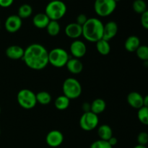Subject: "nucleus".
I'll return each mask as SVG.
<instances>
[{"mask_svg": "<svg viewBox=\"0 0 148 148\" xmlns=\"http://www.w3.org/2000/svg\"><path fill=\"white\" fill-rule=\"evenodd\" d=\"M23 61L33 70H42L49 64V51L41 44L33 43L25 49Z\"/></svg>", "mask_w": 148, "mask_h": 148, "instance_id": "f257e3e1", "label": "nucleus"}, {"mask_svg": "<svg viewBox=\"0 0 148 148\" xmlns=\"http://www.w3.org/2000/svg\"><path fill=\"white\" fill-rule=\"evenodd\" d=\"M103 23L96 17L88 18L82 25V35L84 38L91 43H96L103 38Z\"/></svg>", "mask_w": 148, "mask_h": 148, "instance_id": "f03ea898", "label": "nucleus"}, {"mask_svg": "<svg viewBox=\"0 0 148 148\" xmlns=\"http://www.w3.org/2000/svg\"><path fill=\"white\" fill-rule=\"evenodd\" d=\"M66 4L61 0L51 1L45 8V14L49 17L50 20L58 21L66 14Z\"/></svg>", "mask_w": 148, "mask_h": 148, "instance_id": "7ed1b4c3", "label": "nucleus"}, {"mask_svg": "<svg viewBox=\"0 0 148 148\" xmlns=\"http://www.w3.org/2000/svg\"><path fill=\"white\" fill-rule=\"evenodd\" d=\"M62 90L64 95L69 100L77 99L82 94V86L79 81L74 77L66 78L63 82Z\"/></svg>", "mask_w": 148, "mask_h": 148, "instance_id": "20e7f679", "label": "nucleus"}, {"mask_svg": "<svg viewBox=\"0 0 148 148\" xmlns=\"http://www.w3.org/2000/svg\"><path fill=\"white\" fill-rule=\"evenodd\" d=\"M69 56L67 51L62 48H55L49 52V64L57 68L66 66Z\"/></svg>", "mask_w": 148, "mask_h": 148, "instance_id": "39448f33", "label": "nucleus"}, {"mask_svg": "<svg viewBox=\"0 0 148 148\" xmlns=\"http://www.w3.org/2000/svg\"><path fill=\"white\" fill-rule=\"evenodd\" d=\"M17 101L20 107L24 109H32L37 104L36 94L29 89H22L18 92Z\"/></svg>", "mask_w": 148, "mask_h": 148, "instance_id": "423d86ee", "label": "nucleus"}, {"mask_svg": "<svg viewBox=\"0 0 148 148\" xmlns=\"http://www.w3.org/2000/svg\"><path fill=\"white\" fill-rule=\"evenodd\" d=\"M116 4L117 2L114 0H95L94 2V10L100 17H108L115 11Z\"/></svg>", "mask_w": 148, "mask_h": 148, "instance_id": "0eeeda50", "label": "nucleus"}, {"mask_svg": "<svg viewBox=\"0 0 148 148\" xmlns=\"http://www.w3.org/2000/svg\"><path fill=\"white\" fill-rule=\"evenodd\" d=\"M98 124L99 118L98 115L91 111L83 113L79 119V126L81 129L87 132L95 130L98 126Z\"/></svg>", "mask_w": 148, "mask_h": 148, "instance_id": "6e6552de", "label": "nucleus"}, {"mask_svg": "<svg viewBox=\"0 0 148 148\" xmlns=\"http://www.w3.org/2000/svg\"><path fill=\"white\" fill-rule=\"evenodd\" d=\"M23 25V20L16 14H12L10 15L5 20L4 23V27L6 30L9 33H16L21 28Z\"/></svg>", "mask_w": 148, "mask_h": 148, "instance_id": "1a4fd4ad", "label": "nucleus"}, {"mask_svg": "<svg viewBox=\"0 0 148 148\" xmlns=\"http://www.w3.org/2000/svg\"><path fill=\"white\" fill-rule=\"evenodd\" d=\"M64 142V135L59 130H51L46 137V143L49 147H58Z\"/></svg>", "mask_w": 148, "mask_h": 148, "instance_id": "9d476101", "label": "nucleus"}, {"mask_svg": "<svg viewBox=\"0 0 148 148\" xmlns=\"http://www.w3.org/2000/svg\"><path fill=\"white\" fill-rule=\"evenodd\" d=\"M70 53L74 58L80 59L83 57L87 52V47L85 43L80 40H74L69 47Z\"/></svg>", "mask_w": 148, "mask_h": 148, "instance_id": "9b49d317", "label": "nucleus"}, {"mask_svg": "<svg viewBox=\"0 0 148 148\" xmlns=\"http://www.w3.org/2000/svg\"><path fill=\"white\" fill-rule=\"evenodd\" d=\"M64 33L69 38L77 40L82 35V26L77 23H71L65 27Z\"/></svg>", "mask_w": 148, "mask_h": 148, "instance_id": "f8f14e48", "label": "nucleus"}, {"mask_svg": "<svg viewBox=\"0 0 148 148\" xmlns=\"http://www.w3.org/2000/svg\"><path fill=\"white\" fill-rule=\"evenodd\" d=\"M118 25L114 21H109L103 25V39L109 41L116 36L118 33Z\"/></svg>", "mask_w": 148, "mask_h": 148, "instance_id": "ddd939ff", "label": "nucleus"}, {"mask_svg": "<svg viewBox=\"0 0 148 148\" xmlns=\"http://www.w3.org/2000/svg\"><path fill=\"white\" fill-rule=\"evenodd\" d=\"M127 102L132 108L140 109L143 106V96L138 92L133 91L127 95Z\"/></svg>", "mask_w": 148, "mask_h": 148, "instance_id": "4468645a", "label": "nucleus"}, {"mask_svg": "<svg viewBox=\"0 0 148 148\" xmlns=\"http://www.w3.org/2000/svg\"><path fill=\"white\" fill-rule=\"evenodd\" d=\"M25 49L17 45H12L9 46L6 50V56L12 60H18L23 59Z\"/></svg>", "mask_w": 148, "mask_h": 148, "instance_id": "2eb2a0df", "label": "nucleus"}, {"mask_svg": "<svg viewBox=\"0 0 148 148\" xmlns=\"http://www.w3.org/2000/svg\"><path fill=\"white\" fill-rule=\"evenodd\" d=\"M66 66L67 70L73 75L81 73L83 69V64L82 62L79 59H76V58H72V59L69 58Z\"/></svg>", "mask_w": 148, "mask_h": 148, "instance_id": "dca6fc26", "label": "nucleus"}, {"mask_svg": "<svg viewBox=\"0 0 148 148\" xmlns=\"http://www.w3.org/2000/svg\"><path fill=\"white\" fill-rule=\"evenodd\" d=\"M49 22H50V19L45 14V12L38 13L35 14L33 18V25L38 29L46 28Z\"/></svg>", "mask_w": 148, "mask_h": 148, "instance_id": "f3484780", "label": "nucleus"}, {"mask_svg": "<svg viewBox=\"0 0 148 148\" xmlns=\"http://www.w3.org/2000/svg\"><path fill=\"white\" fill-rule=\"evenodd\" d=\"M140 46V40L136 36H131L128 37L124 43V48L129 52H135Z\"/></svg>", "mask_w": 148, "mask_h": 148, "instance_id": "a211bd4d", "label": "nucleus"}, {"mask_svg": "<svg viewBox=\"0 0 148 148\" xmlns=\"http://www.w3.org/2000/svg\"><path fill=\"white\" fill-rule=\"evenodd\" d=\"M106 108V103L102 98H96L90 104V111L96 115L103 112Z\"/></svg>", "mask_w": 148, "mask_h": 148, "instance_id": "6ab92c4d", "label": "nucleus"}, {"mask_svg": "<svg viewBox=\"0 0 148 148\" xmlns=\"http://www.w3.org/2000/svg\"><path fill=\"white\" fill-rule=\"evenodd\" d=\"M98 135L100 137V140L108 141L111 137H113L112 129L107 124L101 125L98 129Z\"/></svg>", "mask_w": 148, "mask_h": 148, "instance_id": "aec40b11", "label": "nucleus"}, {"mask_svg": "<svg viewBox=\"0 0 148 148\" xmlns=\"http://www.w3.org/2000/svg\"><path fill=\"white\" fill-rule=\"evenodd\" d=\"M69 104H70V100L64 95H59L56 98L54 102L55 107L59 111H64L67 109L68 107L69 106Z\"/></svg>", "mask_w": 148, "mask_h": 148, "instance_id": "412c9836", "label": "nucleus"}, {"mask_svg": "<svg viewBox=\"0 0 148 148\" xmlns=\"http://www.w3.org/2000/svg\"><path fill=\"white\" fill-rule=\"evenodd\" d=\"M95 43H96L97 51L100 54L103 56H106L111 52V46H110L109 41H107L102 38Z\"/></svg>", "mask_w": 148, "mask_h": 148, "instance_id": "4be33fe9", "label": "nucleus"}, {"mask_svg": "<svg viewBox=\"0 0 148 148\" xmlns=\"http://www.w3.org/2000/svg\"><path fill=\"white\" fill-rule=\"evenodd\" d=\"M46 30L49 36H53V37L58 36L61 30V26L59 22L55 21V20H50L46 27Z\"/></svg>", "mask_w": 148, "mask_h": 148, "instance_id": "5701e85b", "label": "nucleus"}, {"mask_svg": "<svg viewBox=\"0 0 148 148\" xmlns=\"http://www.w3.org/2000/svg\"><path fill=\"white\" fill-rule=\"evenodd\" d=\"M33 14V8L28 4H23L19 7L17 15L23 20V19L28 18Z\"/></svg>", "mask_w": 148, "mask_h": 148, "instance_id": "b1692460", "label": "nucleus"}, {"mask_svg": "<svg viewBox=\"0 0 148 148\" xmlns=\"http://www.w3.org/2000/svg\"><path fill=\"white\" fill-rule=\"evenodd\" d=\"M36 100L37 103H40V105H49L51 101V95L46 91H40L36 94Z\"/></svg>", "mask_w": 148, "mask_h": 148, "instance_id": "393cba45", "label": "nucleus"}, {"mask_svg": "<svg viewBox=\"0 0 148 148\" xmlns=\"http://www.w3.org/2000/svg\"><path fill=\"white\" fill-rule=\"evenodd\" d=\"M132 8L136 13L142 14L147 10V4L144 0H134L133 1Z\"/></svg>", "mask_w": 148, "mask_h": 148, "instance_id": "a878e982", "label": "nucleus"}, {"mask_svg": "<svg viewBox=\"0 0 148 148\" xmlns=\"http://www.w3.org/2000/svg\"><path fill=\"white\" fill-rule=\"evenodd\" d=\"M137 118L139 121L145 125H148V108L143 106L138 109L137 111Z\"/></svg>", "mask_w": 148, "mask_h": 148, "instance_id": "bb28decb", "label": "nucleus"}, {"mask_svg": "<svg viewBox=\"0 0 148 148\" xmlns=\"http://www.w3.org/2000/svg\"><path fill=\"white\" fill-rule=\"evenodd\" d=\"M135 52L139 59L145 62H148V46L140 45Z\"/></svg>", "mask_w": 148, "mask_h": 148, "instance_id": "cd10ccee", "label": "nucleus"}, {"mask_svg": "<svg viewBox=\"0 0 148 148\" xmlns=\"http://www.w3.org/2000/svg\"><path fill=\"white\" fill-rule=\"evenodd\" d=\"M90 148H113L110 145L108 141H104L102 140H98L93 142L90 146Z\"/></svg>", "mask_w": 148, "mask_h": 148, "instance_id": "c85d7f7f", "label": "nucleus"}, {"mask_svg": "<svg viewBox=\"0 0 148 148\" xmlns=\"http://www.w3.org/2000/svg\"><path fill=\"white\" fill-rule=\"evenodd\" d=\"M137 140L138 145L146 146V145L148 144V133L145 132H142L139 133L137 137Z\"/></svg>", "mask_w": 148, "mask_h": 148, "instance_id": "c756f323", "label": "nucleus"}, {"mask_svg": "<svg viewBox=\"0 0 148 148\" xmlns=\"http://www.w3.org/2000/svg\"><path fill=\"white\" fill-rule=\"evenodd\" d=\"M140 22H141L142 26L146 30H148V10L141 14Z\"/></svg>", "mask_w": 148, "mask_h": 148, "instance_id": "7c9ffc66", "label": "nucleus"}, {"mask_svg": "<svg viewBox=\"0 0 148 148\" xmlns=\"http://www.w3.org/2000/svg\"><path fill=\"white\" fill-rule=\"evenodd\" d=\"M88 19V18L87 17V16L85 15V14H79V15L77 17L76 23H77V24H79V25L82 26L85 23H86Z\"/></svg>", "mask_w": 148, "mask_h": 148, "instance_id": "2f4dec72", "label": "nucleus"}, {"mask_svg": "<svg viewBox=\"0 0 148 148\" xmlns=\"http://www.w3.org/2000/svg\"><path fill=\"white\" fill-rule=\"evenodd\" d=\"M14 2V0H0V7L7 8L10 7Z\"/></svg>", "mask_w": 148, "mask_h": 148, "instance_id": "473e14b6", "label": "nucleus"}, {"mask_svg": "<svg viewBox=\"0 0 148 148\" xmlns=\"http://www.w3.org/2000/svg\"><path fill=\"white\" fill-rule=\"evenodd\" d=\"M82 108L83 110L84 113L89 112V111H90V103H89L88 102H85L82 104Z\"/></svg>", "mask_w": 148, "mask_h": 148, "instance_id": "72a5a7b5", "label": "nucleus"}, {"mask_svg": "<svg viewBox=\"0 0 148 148\" xmlns=\"http://www.w3.org/2000/svg\"><path fill=\"white\" fill-rule=\"evenodd\" d=\"M108 143H109L110 145L112 146V147H114V146L116 145L117 143H118V140H117L116 137H114V136H113V137H111V138H110L109 140H108Z\"/></svg>", "mask_w": 148, "mask_h": 148, "instance_id": "f704fd0d", "label": "nucleus"}, {"mask_svg": "<svg viewBox=\"0 0 148 148\" xmlns=\"http://www.w3.org/2000/svg\"><path fill=\"white\" fill-rule=\"evenodd\" d=\"M143 106L148 108V95L143 97Z\"/></svg>", "mask_w": 148, "mask_h": 148, "instance_id": "c9c22d12", "label": "nucleus"}, {"mask_svg": "<svg viewBox=\"0 0 148 148\" xmlns=\"http://www.w3.org/2000/svg\"><path fill=\"white\" fill-rule=\"evenodd\" d=\"M133 148H147V147L146 146L140 145H136L135 147H134Z\"/></svg>", "mask_w": 148, "mask_h": 148, "instance_id": "e433bc0d", "label": "nucleus"}, {"mask_svg": "<svg viewBox=\"0 0 148 148\" xmlns=\"http://www.w3.org/2000/svg\"><path fill=\"white\" fill-rule=\"evenodd\" d=\"M114 1H116V2H118V1H120V0H114Z\"/></svg>", "mask_w": 148, "mask_h": 148, "instance_id": "4c0bfd02", "label": "nucleus"}, {"mask_svg": "<svg viewBox=\"0 0 148 148\" xmlns=\"http://www.w3.org/2000/svg\"><path fill=\"white\" fill-rule=\"evenodd\" d=\"M0 114H1V107H0Z\"/></svg>", "mask_w": 148, "mask_h": 148, "instance_id": "58836bf2", "label": "nucleus"}, {"mask_svg": "<svg viewBox=\"0 0 148 148\" xmlns=\"http://www.w3.org/2000/svg\"><path fill=\"white\" fill-rule=\"evenodd\" d=\"M49 1H56V0H49Z\"/></svg>", "mask_w": 148, "mask_h": 148, "instance_id": "ea45409f", "label": "nucleus"}, {"mask_svg": "<svg viewBox=\"0 0 148 148\" xmlns=\"http://www.w3.org/2000/svg\"><path fill=\"white\" fill-rule=\"evenodd\" d=\"M0 134H1V130H0Z\"/></svg>", "mask_w": 148, "mask_h": 148, "instance_id": "a19ab883", "label": "nucleus"}, {"mask_svg": "<svg viewBox=\"0 0 148 148\" xmlns=\"http://www.w3.org/2000/svg\"><path fill=\"white\" fill-rule=\"evenodd\" d=\"M147 148H148V147H147Z\"/></svg>", "mask_w": 148, "mask_h": 148, "instance_id": "79ce46f5", "label": "nucleus"}]
</instances>
